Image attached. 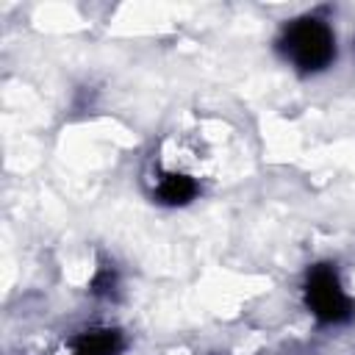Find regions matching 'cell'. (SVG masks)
<instances>
[{"mask_svg": "<svg viewBox=\"0 0 355 355\" xmlns=\"http://www.w3.org/2000/svg\"><path fill=\"white\" fill-rule=\"evenodd\" d=\"M122 352V336L119 330L111 327H94L80 333L72 341V352L69 355H119Z\"/></svg>", "mask_w": 355, "mask_h": 355, "instance_id": "3957f363", "label": "cell"}, {"mask_svg": "<svg viewBox=\"0 0 355 355\" xmlns=\"http://www.w3.org/2000/svg\"><path fill=\"white\" fill-rule=\"evenodd\" d=\"M92 286H94V291H97V294H103V291H114V286H116L114 269H108V266H105V269H100Z\"/></svg>", "mask_w": 355, "mask_h": 355, "instance_id": "5b68a950", "label": "cell"}, {"mask_svg": "<svg viewBox=\"0 0 355 355\" xmlns=\"http://www.w3.org/2000/svg\"><path fill=\"white\" fill-rule=\"evenodd\" d=\"M305 305L308 311L324 322V324H341L349 322L355 313V305L349 294L341 288V280L330 263H316L308 272L305 280Z\"/></svg>", "mask_w": 355, "mask_h": 355, "instance_id": "7a4b0ae2", "label": "cell"}, {"mask_svg": "<svg viewBox=\"0 0 355 355\" xmlns=\"http://www.w3.org/2000/svg\"><path fill=\"white\" fill-rule=\"evenodd\" d=\"M277 50L283 53V58L305 72V75H313V72H322L333 64L336 58V36H333V28L319 19V17H300L294 22H288L277 39Z\"/></svg>", "mask_w": 355, "mask_h": 355, "instance_id": "6da1fadb", "label": "cell"}, {"mask_svg": "<svg viewBox=\"0 0 355 355\" xmlns=\"http://www.w3.org/2000/svg\"><path fill=\"white\" fill-rule=\"evenodd\" d=\"M197 197V180L183 172H164L155 186V200L164 205H186Z\"/></svg>", "mask_w": 355, "mask_h": 355, "instance_id": "277c9868", "label": "cell"}]
</instances>
